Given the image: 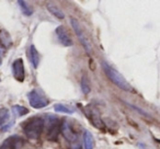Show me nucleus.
Listing matches in <instances>:
<instances>
[{
	"mask_svg": "<svg viewBox=\"0 0 160 149\" xmlns=\"http://www.w3.org/2000/svg\"><path fill=\"white\" fill-rule=\"evenodd\" d=\"M102 66H103V69H104L105 73H107V77L116 86V87H118L121 90H124V91H131V92L134 91V89L131 87V85L127 82L126 79H125L118 70L112 68L111 66H109V65L105 64V62H102Z\"/></svg>",
	"mask_w": 160,
	"mask_h": 149,
	"instance_id": "1",
	"label": "nucleus"
},
{
	"mask_svg": "<svg viewBox=\"0 0 160 149\" xmlns=\"http://www.w3.org/2000/svg\"><path fill=\"white\" fill-rule=\"evenodd\" d=\"M44 129V121L41 117H33L23 125V132L30 139H38Z\"/></svg>",
	"mask_w": 160,
	"mask_h": 149,
	"instance_id": "2",
	"label": "nucleus"
},
{
	"mask_svg": "<svg viewBox=\"0 0 160 149\" xmlns=\"http://www.w3.org/2000/svg\"><path fill=\"white\" fill-rule=\"evenodd\" d=\"M62 123L59 118L53 115L47 116V120L44 122V126L46 128V136L47 139L49 140H56L58 137V134L62 128Z\"/></svg>",
	"mask_w": 160,
	"mask_h": 149,
	"instance_id": "3",
	"label": "nucleus"
},
{
	"mask_svg": "<svg viewBox=\"0 0 160 149\" xmlns=\"http://www.w3.org/2000/svg\"><path fill=\"white\" fill-rule=\"evenodd\" d=\"M70 23H71V27H72L73 31H75L76 35H77L78 40L80 41V43H81V44H82V46L85 47L86 52H87L89 55H91V54H92L91 45H90L89 40H88V37L86 36V34H85V32H83L81 25H80V23L78 22V20H77V19H75V18L70 19Z\"/></svg>",
	"mask_w": 160,
	"mask_h": 149,
	"instance_id": "4",
	"label": "nucleus"
},
{
	"mask_svg": "<svg viewBox=\"0 0 160 149\" xmlns=\"http://www.w3.org/2000/svg\"><path fill=\"white\" fill-rule=\"evenodd\" d=\"M28 99H29L30 105L34 109H43V107L48 105L47 98H45V96L40 93L38 90H32L31 92H29Z\"/></svg>",
	"mask_w": 160,
	"mask_h": 149,
	"instance_id": "5",
	"label": "nucleus"
},
{
	"mask_svg": "<svg viewBox=\"0 0 160 149\" xmlns=\"http://www.w3.org/2000/svg\"><path fill=\"white\" fill-rule=\"evenodd\" d=\"M14 121L10 115V112L7 109H0V132L9 131L10 127L13 125Z\"/></svg>",
	"mask_w": 160,
	"mask_h": 149,
	"instance_id": "6",
	"label": "nucleus"
},
{
	"mask_svg": "<svg viewBox=\"0 0 160 149\" xmlns=\"http://www.w3.org/2000/svg\"><path fill=\"white\" fill-rule=\"evenodd\" d=\"M87 113H88V118L90 120V122H91V124L93 126L98 127V128H104V124H103L102 120H101L99 110H97L93 107H88Z\"/></svg>",
	"mask_w": 160,
	"mask_h": 149,
	"instance_id": "7",
	"label": "nucleus"
},
{
	"mask_svg": "<svg viewBox=\"0 0 160 149\" xmlns=\"http://www.w3.org/2000/svg\"><path fill=\"white\" fill-rule=\"evenodd\" d=\"M12 72H13L14 78L18 81L22 82L25 78V72H24V65H23V60L21 58L16 59L12 65Z\"/></svg>",
	"mask_w": 160,
	"mask_h": 149,
	"instance_id": "8",
	"label": "nucleus"
},
{
	"mask_svg": "<svg viewBox=\"0 0 160 149\" xmlns=\"http://www.w3.org/2000/svg\"><path fill=\"white\" fill-rule=\"evenodd\" d=\"M55 32H56V35H57L58 40H59V42L62 43L64 46H72L73 42L70 36H69L67 30L65 29V27L59 25V27H56Z\"/></svg>",
	"mask_w": 160,
	"mask_h": 149,
	"instance_id": "9",
	"label": "nucleus"
},
{
	"mask_svg": "<svg viewBox=\"0 0 160 149\" xmlns=\"http://www.w3.org/2000/svg\"><path fill=\"white\" fill-rule=\"evenodd\" d=\"M60 132L62 133V136L65 137V139L68 140V142H72L77 140V134L73 132L71 125L68 123V121H64L62 123V128H60Z\"/></svg>",
	"mask_w": 160,
	"mask_h": 149,
	"instance_id": "10",
	"label": "nucleus"
},
{
	"mask_svg": "<svg viewBox=\"0 0 160 149\" xmlns=\"http://www.w3.org/2000/svg\"><path fill=\"white\" fill-rule=\"evenodd\" d=\"M29 56H30V60H31L33 67L34 68H38V64H40V54H38V49L35 48L34 45H31V46H30Z\"/></svg>",
	"mask_w": 160,
	"mask_h": 149,
	"instance_id": "11",
	"label": "nucleus"
},
{
	"mask_svg": "<svg viewBox=\"0 0 160 149\" xmlns=\"http://www.w3.org/2000/svg\"><path fill=\"white\" fill-rule=\"evenodd\" d=\"M83 145H85V149H93L94 148L93 135H92L89 131H85V134H83Z\"/></svg>",
	"mask_w": 160,
	"mask_h": 149,
	"instance_id": "12",
	"label": "nucleus"
},
{
	"mask_svg": "<svg viewBox=\"0 0 160 149\" xmlns=\"http://www.w3.org/2000/svg\"><path fill=\"white\" fill-rule=\"evenodd\" d=\"M18 5H19L21 11L23 12V14H24V16L30 17V16H32V14H33V8H32V6L30 5L29 2H27V1H23V0H19Z\"/></svg>",
	"mask_w": 160,
	"mask_h": 149,
	"instance_id": "13",
	"label": "nucleus"
},
{
	"mask_svg": "<svg viewBox=\"0 0 160 149\" xmlns=\"http://www.w3.org/2000/svg\"><path fill=\"white\" fill-rule=\"evenodd\" d=\"M0 45L8 48L11 45V37L7 31H0Z\"/></svg>",
	"mask_w": 160,
	"mask_h": 149,
	"instance_id": "14",
	"label": "nucleus"
},
{
	"mask_svg": "<svg viewBox=\"0 0 160 149\" xmlns=\"http://www.w3.org/2000/svg\"><path fill=\"white\" fill-rule=\"evenodd\" d=\"M47 9H48V11L51 12L52 14H54L56 18H58V19H64L65 18L64 12H62V10L57 7V6L52 5V3H47Z\"/></svg>",
	"mask_w": 160,
	"mask_h": 149,
	"instance_id": "15",
	"label": "nucleus"
},
{
	"mask_svg": "<svg viewBox=\"0 0 160 149\" xmlns=\"http://www.w3.org/2000/svg\"><path fill=\"white\" fill-rule=\"evenodd\" d=\"M12 113L14 114L16 116H23V115H27L28 113H29V110L27 109V107H22V105H13L11 109Z\"/></svg>",
	"mask_w": 160,
	"mask_h": 149,
	"instance_id": "16",
	"label": "nucleus"
},
{
	"mask_svg": "<svg viewBox=\"0 0 160 149\" xmlns=\"http://www.w3.org/2000/svg\"><path fill=\"white\" fill-rule=\"evenodd\" d=\"M80 88H81V91L85 94H88L90 92V82L87 76H82L81 81H80Z\"/></svg>",
	"mask_w": 160,
	"mask_h": 149,
	"instance_id": "17",
	"label": "nucleus"
},
{
	"mask_svg": "<svg viewBox=\"0 0 160 149\" xmlns=\"http://www.w3.org/2000/svg\"><path fill=\"white\" fill-rule=\"evenodd\" d=\"M54 110H55L56 112H60V113H66V114H72L73 110L70 109L69 107H67V105H64V104H56L55 107H54Z\"/></svg>",
	"mask_w": 160,
	"mask_h": 149,
	"instance_id": "18",
	"label": "nucleus"
},
{
	"mask_svg": "<svg viewBox=\"0 0 160 149\" xmlns=\"http://www.w3.org/2000/svg\"><path fill=\"white\" fill-rule=\"evenodd\" d=\"M3 54V51H2V47H1V45H0V56Z\"/></svg>",
	"mask_w": 160,
	"mask_h": 149,
	"instance_id": "19",
	"label": "nucleus"
},
{
	"mask_svg": "<svg viewBox=\"0 0 160 149\" xmlns=\"http://www.w3.org/2000/svg\"><path fill=\"white\" fill-rule=\"evenodd\" d=\"M71 149H81V148H80L79 146H73V147H72V148H71Z\"/></svg>",
	"mask_w": 160,
	"mask_h": 149,
	"instance_id": "20",
	"label": "nucleus"
},
{
	"mask_svg": "<svg viewBox=\"0 0 160 149\" xmlns=\"http://www.w3.org/2000/svg\"><path fill=\"white\" fill-rule=\"evenodd\" d=\"M0 65H1V59H0Z\"/></svg>",
	"mask_w": 160,
	"mask_h": 149,
	"instance_id": "21",
	"label": "nucleus"
}]
</instances>
